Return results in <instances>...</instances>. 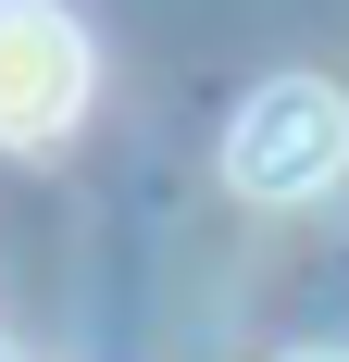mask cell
Listing matches in <instances>:
<instances>
[{
    "label": "cell",
    "instance_id": "obj_1",
    "mask_svg": "<svg viewBox=\"0 0 349 362\" xmlns=\"http://www.w3.org/2000/svg\"><path fill=\"white\" fill-rule=\"evenodd\" d=\"M225 175L249 200H312V187L349 175V100L312 88V75H275V88H249L237 125H225Z\"/></svg>",
    "mask_w": 349,
    "mask_h": 362
},
{
    "label": "cell",
    "instance_id": "obj_2",
    "mask_svg": "<svg viewBox=\"0 0 349 362\" xmlns=\"http://www.w3.org/2000/svg\"><path fill=\"white\" fill-rule=\"evenodd\" d=\"M88 112V37L50 0H0V150H37Z\"/></svg>",
    "mask_w": 349,
    "mask_h": 362
},
{
    "label": "cell",
    "instance_id": "obj_3",
    "mask_svg": "<svg viewBox=\"0 0 349 362\" xmlns=\"http://www.w3.org/2000/svg\"><path fill=\"white\" fill-rule=\"evenodd\" d=\"M287 362H337V350H287Z\"/></svg>",
    "mask_w": 349,
    "mask_h": 362
},
{
    "label": "cell",
    "instance_id": "obj_4",
    "mask_svg": "<svg viewBox=\"0 0 349 362\" xmlns=\"http://www.w3.org/2000/svg\"><path fill=\"white\" fill-rule=\"evenodd\" d=\"M0 362H13V350H0Z\"/></svg>",
    "mask_w": 349,
    "mask_h": 362
}]
</instances>
